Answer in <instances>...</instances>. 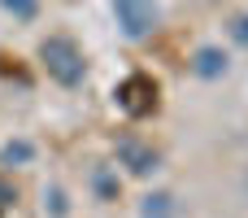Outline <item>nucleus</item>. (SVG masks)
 <instances>
[{"mask_svg": "<svg viewBox=\"0 0 248 218\" xmlns=\"http://www.w3.org/2000/svg\"><path fill=\"white\" fill-rule=\"evenodd\" d=\"M35 162V144L31 140H9V144H0V166H31Z\"/></svg>", "mask_w": 248, "mask_h": 218, "instance_id": "6e6552de", "label": "nucleus"}, {"mask_svg": "<svg viewBox=\"0 0 248 218\" xmlns=\"http://www.w3.org/2000/svg\"><path fill=\"white\" fill-rule=\"evenodd\" d=\"M113 101L126 118H148L157 109V79L148 74H126L118 87H113Z\"/></svg>", "mask_w": 248, "mask_h": 218, "instance_id": "20e7f679", "label": "nucleus"}, {"mask_svg": "<svg viewBox=\"0 0 248 218\" xmlns=\"http://www.w3.org/2000/svg\"><path fill=\"white\" fill-rule=\"evenodd\" d=\"M0 9H4L13 22H35V17H39V0H0Z\"/></svg>", "mask_w": 248, "mask_h": 218, "instance_id": "1a4fd4ad", "label": "nucleus"}, {"mask_svg": "<svg viewBox=\"0 0 248 218\" xmlns=\"http://www.w3.org/2000/svg\"><path fill=\"white\" fill-rule=\"evenodd\" d=\"M113 162L122 166V175H131V179H153L157 170H161V153L144 140V135H118L113 140Z\"/></svg>", "mask_w": 248, "mask_h": 218, "instance_id": "7ed1b4c3", "label": "nucleus"}, {"mask_svg": "<svg viewBox=\"0 0 248 218\" xmlns=\"http://www.w3.org/2000/svg\"><path fill=\"white\" fill-rule=\"evenodd\" d=\"M140 218H179V197L166 188H153L140 197Z\"/></svg>", "mask_w": 248, "mask_h": 218, "instance_id": "0eeeda50", "label": "nucleus"}, {"mask_svg": "<svg viewBox=\"0 0 248 218\" xmlns=\"http://www.w3.org/2000/svg\"><path fill=\"white\" fill-rule=\"evenodd\" d=\"M227 39H231L235 48H248V9H240V13L227 22Z\"/></svg>", "mask_w": 248, "mask_h": 218, "instance_id": "9b49d317", "label": "nucleus"}, {"mask_svg": "<svg viewBox=\"0 0 248 218\" xmlns=\"http://www.w3.org/2000/svg\"><path fill=\"white\" fill-rule=\"evenodd\" d=\"M13 205H17V184H13V179L0 170V214H9Z\"/></svg>", "mask_w": 248, "mask_h": 218, "instance_id": "f8f14e48", "label": "nucleus"}, {"mask_svg": "<svg viewBox=\"0 0 248 218\" xmlns=\"http://www.w3.org/2000/svg\"><path fill=\"white\" fill-rule=\"evenodd\" d=\"M113 22H118L122 39L144 44V39H153L157 26H161V4H157V0H113Z\"/></svg>", "mask_w": 248, "mask_h": 218, "instance_id": "f03ea898", "label": "nucleus"}, {"mask_svg": "<svg viewBox=\"0 0 248 218\" xmlns=\"http://www.w3.org/2000/svg\"><path fill=\"white\" fill-rule=\"evenodd\" d=\"M35 61H39V70H44L57 87H65V92H78V87L87 83V52H83V44H78L70 31H48V35L39 39V48H35Z\"/></svg>", "mask_w": 248, "mask_h": 218, "instance_id": "f257e3e1", "label": "nucleus"}, {"mask_svg": "<svg viewBox=\"0 0 248 218\" xmlns=\"http://www.w3.org/2000/svg\"><path fill=\"white\" fill-rule=\"evenodd\" d=\"M87 184H92V197H96L100 205H113V201L122 197V175H118V166H109V162L92 166Z\"/></svg>", "mask_w": 248, "mask_h": 218, "instance_id": "423d86ee", "label": "nucleus"}, {"mask_svg": "<svg viewBox=\"0 0 248 218\" xmlns=\"http://www.w3.org/2000/svg\"><path fill=\"white\" fill-rule=\"evenodd\" d=\"M187 70H192L196 79H205V83H218V79L231 74V52H227L222 44H201V48L192 52Z\"/></svg>", "mask_w": 248, "mask_h": 218, "instance_id": "39448f33", "label": "nucleus"}, {"mask_svg": "<svg viewBox=\"0 0 248 218\" xmlns=\"http://www.w3.org/2000/svg\"><path fill=\"white\" fill-rule=\"evenodd\" d=\"M44 210H48V218H65L70 214V201H65V188H44Z\"/></svg>", "mask_w": 248, "mask_h": 218, "instance_id": "9d476101", "label": "nucleus"}]
</instances>
